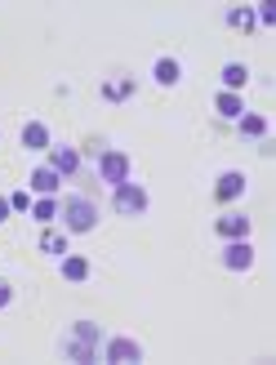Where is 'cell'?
Masks as SVG:
<instances>
[{"instance_id":"14","label":"cell","mask_w":276,"mask_h":365,"mask_svg":"<svg viewBox=\"0 0 276 365\" xmlns=\"http://www.w3.org/2000/svg\"><path fill=\"white\" fill-rule=\"evenodd\" d=\"M245 85H250V67L245 63H228L223 67V89H228V94H241Z\"/></svg>"},{"instance_id":"9","label":"cell","mask_w":276,"mask_h":365,"mask_svg":"<svg viewBox=\"0 0 276 365\" xmlns=\"http://www.w3.org/2000/svg\"><path fill=\"white\" fill-rule=\"evenodd\" d=\"M49 170H58V178H76L81 152L76 148H49Z\"/></svg>"},{"instance_id":"5","label":"cell","mask_w":276,"mask_h":365,"mask_svg":"<svg viewBox=\"0 0 276 365\" xmlns=\"http://www.w3.org/2000/svg\"><path fill=\"white\" fill-rule=\"evenodd\" d=\"M98 352L112 365H134V361H143V343H134V339H107Z\"/></svg>"},{"instance_id":"18","label":"cell","mask_w":276,"mask_h":365,"mask_svg":"<svg viewBox=\"0 0 276 365\" xmlns=\"http://www.w3.org/2000/svg\"><path fill=\"white\" fill-rule=\"evenodd\" d=\"M228 27H236V31H254V27H259V18H254V9L236 5V9H228Z\"/></svg>"},{"instance_id":"7","label":"cell","mask_w":276,"mask_h":365,"mask_svg":"<svg viewBox=\"0 0 276 365\" xmlns=\"http://www.w3.org/2000/svg\"><path fill=\"white\" fill-rule=\"evenodd\" d=\"M245 187H250V178L241 174V170H228V174H218V182H214V200H236V196H245Z\"/></svg>"},{"instance_id":"6","label":"cell","mask_w":276,"mask_h":365,"mask_svg":"<svg viewBox=\"0 0 276 365\" xmlns=\"http://www.w3.org/2000/svg\"><path fill=\"white\" fill-rule=\"evenodd\" d=\"M250 223H254V218L250 214H223V218H214V232L218 236H223V241H245V236H250Z\"/></svg>"},{"instance_id":"2","label":"cell","mask_w":276,"mask_h":365,"mask_svg":"<svg viewBox=\"0 0 276 365\" xmlns=\"http://www.w3.org/2000/svg\"><path fill=\"white\" fill-rule=\"evenodd\" d=\"M58 214H63V223H67L71 236L94 232V223H98V205H94L89 196H67L63 205H58Z\"/></svg>"},{"instance_id":"16","label":"cell","mask_w":276,"mask_h":365,"mask_svg":"<svg viewBox=\"0 0 276 365\" xmlns=\"http://www.w3.org/2000/svg\"><path fill=\"white\" fill-rule=\"evenodd\" d=\"M58 272H63L67 281H85V277H89V263L81 259V254H63V259H58Z\"/></svg>"},{"instance_id":"17","label":"cell","mask_w":276,"mask_h":365,"mask_svg":"<svg viewBox=\"0 0 276 365\" xmlns=\"http://www.w3.org/2000/svg\"><path fill=\"white\" fill-rule=\"evenodd\" d=\"M236 130H241L245 138H263V134H267V116H259V112H245L241 120H236Z\"/></svg>"},{"instance_id":"19","label":"cell","mask_w":276,"mask_h":365,"mask_svg":"<svg viewBox=\"0 0 276 365\" xmlns=\"http://www.w3.org/2000/svg\"><path fill=\"white\" fill-rule=\"evenodd\" d=\"M53 214H58V200H53V196H41V200L31 205V218H36V223H53Z\"/></svg>"},{"instance_id":"21","label":"cell","mask_w":276,"mask_h":365,"mask_svg":"<svg viewBox=\"0 0 276 365\" xmlns=\"http://www.w3.org/2000/svg\"><path fill=\"white\" fill-rule=\"evenodd\" d=\"M9 205H14V210H31V196H27V192H14Z\"/></svg>"},{"instance_id":"22","label":"cell","mask_w":276,"mask_h":365,"mask_svg":"<svg viewBox=\"0 0 276 365\" xmlns=\"http://www.w3.org/2000/svg\"><path fill=\"white\" fill-rule=\"evenodd\" d=\"M9 303H14V285L0 281V307H9Z\"/></svg>"},{"instance_id":"10","label":"cell","mask_w":276,"mask_h":365,"mask_svg":"<svg viewBox=\"0 0 276 365\" xmlns=\"http://www.w3.org/2000/svg\"><path fill=\"white\" fill-rule=\"evenodd\" d=\"M58 170H49V165H36L31 170V178H27V187L36 192V196H53V192H58Z\"/></svg>"},{"instance_id":"1","label":"cell","mask_w":276,"mask_h":365,"mask_svg":"<svg viewBox=\"0 0 276 365\" xmlns=\"http://www.w3.org/2000/svg\"><path fill=\"white\" fill-rule=\"evenodd\" d=\"M98 343H103L98 325H94V321H76V325H71V334H67V343H63V356L76 361V365H89V361L103 356Z\"/></svg>"},{"instance_id":"3","label":"cell","mask_w":276,"mask_h":365,"mask_svg":"<svg viewBox=\"0 0 276 365\" xmlns=\"http://www.w3.org/2000/svg\"><path fill=\"white\" fill-rule=\"evenodd\" d=\"M112 205L121 218H143L147 205H152V196H147L138 182H121V187H112Z\"/></svg>"},{"instance_id":"13","label":"cell","mask_w":276,"mask_h":365,"mask_svg":"<svg viewBox=\"0 0 276 365\" xmlns=\"http://www.w3.org/2000/svg\"><path fill=\"white\" fill-rule=\"evenodd\" d=\"M214 112L223 116V120H241L245 116V103H241V94H228V89H223V94L214 98Z\"/></svg>"},{"instance_id":"11","label":"cell","mask_w":276,"mask_h":365,"mask_svg":"<svg viewBox=\"0 0 276 365\" xmlns=\"http://www.w3.org/2000/svg\"><path fill=\"white\" fill-rule=\"evenodd\" d=\"M152 76H156V85H165V89H174V85L183 81V63H178V58H156V67H152Z\"/></svg>"},{"instance_id":"8","label":"cell","mask_w":276,"mask_h":365,"mask_svg":"<svg viewBox=\"0 0 276 365\" xmlns=\"http://www.w3.org/2000/svg\"><path fill=\"white\" fill-rule=\"evenodd\" d=\"M223 267H228V272H250V267H254L250 236H245V241H228V250H223Z\"/></svg>"},{"instance_id":"12","label":"cell","mask_w":276,"mask_h":365,"mask_svg":"<svg viewBox=\"0 0 276 365\" xmlns=\"http://www.w3.org/2000/svg\"><path fill=\"white\" fill-rule=\"evenodd\" d=\"M23 148L27 152H49V130H45L41 120H27L23 125Z\"/></svg>"},{"instance_id":"15","label":"cell","mask_w":276,"mask_h":365,"mask_svg":"<svg viewBox=\"0 0 276 365\" xmlns=\"http://www.w3.org/2000/svg\"><path fill=\"white\" fill-rule=\"evenodd\" d=\"M134 94V76H112V81H103V98L107 103H121V98H130Z\"/></svg>"},{"instance_id":"23","label":"cell","mask_w":276,"mask_h":365,"mask_svg":"<svg viewBox=\"0 0 276 365\" xmlns=\"http://www.w3.org/2000/svg\"><path fill=\"white\" fill-rule=\"evenodd\" d=\"M9 210H14V205H9V196H0V223L9 218Z\"/></svg>"},{"instance_id":"4","label":"cell","mask_w":276,"mask_h":365,"mask_svg":"<svg viewBox=\"0 0 276 365\" xmlns=\"http://www.w3.org/2000/svg\"><path fill=\"white\" fill-rule=\"evenodd\" d=\"M98 178L112 182V187L130 182V156H125V152H103L98 156Z\"/></svg>"},{"instance_id":"20","label":"cell","mask_w":276,"mask_h":365,"mask_svg":"<svg viewBox=\"0 0 276 365\" xmlns=\"http://www.w3.org/2000/svg\"><path fill=\"white\" fill-rule=\"evenodd\" d=\"M63 250H67V241H63L58 232H45V236H41V254H53V259H63Z\"/></svg>"}]
</instances>
